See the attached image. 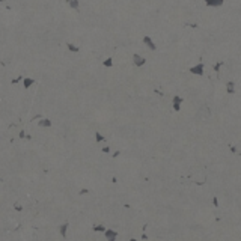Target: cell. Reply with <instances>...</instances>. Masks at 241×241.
Listing matches in <instances>:
<instances>
[{
  "label": "cell",
  "instance_id": "6da1fadb",
  "mask_svg": "<svg viewBox=\"0 0 241 241\" xmlns=\"http://www.w3.org/2000/svg\"><path fill=\"white\" fill-rule=\"evenodd\" d=\"M190 72H191V74H196V75H201V77H202L203 74H205V65L201 62V64L191 66V68H190Z\"/></svg>",
  "mask_w": 241,
  "mask_h": 241
},
{
  "label": "cell",
  "instance_id": "8992f818",
  "mask_svg": "<svg viewBox=\"0 0 241 241\" xmlns=\"http://www.w3.org/2000/svg\"><path fill=\"white\" fill-rule=\"evenodd\" d=\"M143 42H145L146 45H148L151 50H155V48H157V47H155V44L152 42V39H151L149 36H145V38H143Z\"/></svg>",
  "mask_w": 241,
  "mask_h": 241
},
{
  "label": "cell",
  "instance_id": "52a82bcc",
  "mask_svg": "<svg viewBox=\"0 0 241 241\" xmlns=\"http://www.w3.org/2000/svg\"><path fill=\"white\" fill-rule=\"evenodd\" d=\"M222 62H218V64H216V65H214V71H220V68H222Z\"/></svg>",
  "mask_w": 241,
  "mask_h": 241
},
{
  "label": "cell",
  "instance_id": "277c9868",
  "mask_svg": "<svg viewBox=\"0 0 241 241\" xmlns=\"http://www.w3.org/2000/svg\"><path fill=\"white\" fill-rule=\"evenodd\" d=\"M226 92L229 93V95H234V93H235V83L232 80L226 83Z\"/></svg>",
  "mask_w": 241,
  "mask_h": 241
},
{
  "label": "cell",
  "instance_id": "5b68a950",
  "mask_svg": "<svg viewBox=\"0 0 241 241\" xmlns=\"http://www.w3.org/2000/svg\"><path fill=\"white\" fill-rule=\"evenodd\" d=\"M133 59H134V65L136 66H142V65H145V57H140L139 54H134V57H133Z\"/></svg>",
  "mask_w": 241,
  "mask_h": 241
},
{
  "label": "cell",
  "instance_id": "7a4b0ae2",
  "mask_svg": "<svg viewBox=\"0 0 241 241\" xmlns=\"http://www.w3.org/2000/svg\"><path fill=\"white\" fill-rule=\"evenodd\" d=\"M203 2L209 8H220V6H223L224 0H203Z\"/></svg>",
  "mask_w": 241,
  "mask_h": 241
},
{
  "label": "cell",
  "instance_id": "3957f363",
  "mask_svg": "<svg viewBox=\"0 0 241 241\" xmlns=\"http://www.w3.org/2000/svg\"><path fill=\"white\" fill-rule=\"evenodd\" d=\"M181 104H182V98L181 97H173V110H176V112H179L181 110Z\"/></svg>",
  "mask_w": 241,
  "mask_h": 241
},
{
  "label": "cell",
  "instance_id": "ba28073f",
  "mask_svg": "<svg viewBox=\"0 0 241 241\" xmlns=\"http://www.w3.org/2000/svg\"><path fill=\"white\" fill-rule=\"evenodd\" d=\"M213 205H214V207H216V208L218 207V201H217V197H216V196H214V197H213Z\"/></svg>",
  "mask_w": 241,
  "mask_h": 241
}]
</instances>
